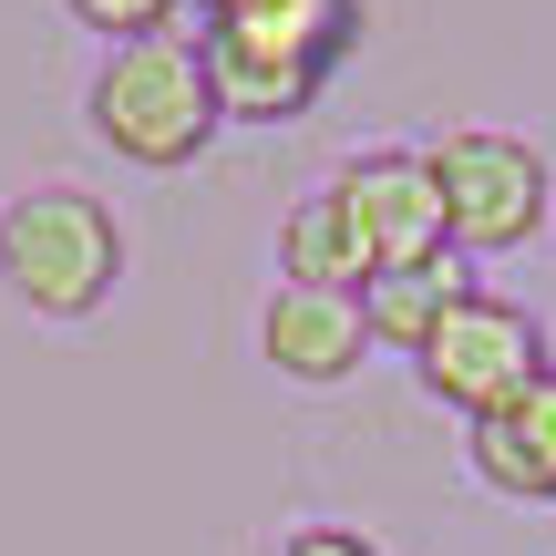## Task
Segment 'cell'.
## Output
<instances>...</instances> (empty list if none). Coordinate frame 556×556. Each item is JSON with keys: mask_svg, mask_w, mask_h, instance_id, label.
<instances>
[{"mask_svg": "<svg viewBox=\"0 0 556 556\" xmlns=\"http://www.w3.org/2000/svg\"><path fill=\"white\" fill-rule=\"evenodd\" d=\"M361 41V0H217L197 31L227 124H299Z\"/></svg>", "mask_w": 556, "mask_h": 556, "instance_id": "6da1fadb", "label": "cell"}, {"mask_svg": "<svg viewBox=\"0 0 556 556\" xmlns=\"http://www.w3.org/2000/svg\"><path fill=\"white\" fill-rule=\"evenodd\" d=\"M124 289V217L83 176H31L0 197V299L41 330H83Z\"/></svg>", "mask_w": 556, "mask_h": 556, "instance_id": "7a4b0ae2", "label": "cell"}, {"mask_svg": "<svg viewBox=\"0 0 556 556\" xmlns=\"http://www.w3.org/2000/svg\"><path fill=\"white\" fill-rule=\"evenodd\" d=\"M217 83H206L197 31H155V41H114L83 73V135L103 155H124L135 176H176L217 144Z\"/></svg>", "mask_w": 556, "mask_h": 556, "instance_id": "3957f363", "label": "cell"}, {"mask_svg": "<svg viewBox=\"0 0 556 556\" xmlns=\"http://www.w3.org/2000/svg\"><path fill=\"white\" fill-rule=\"evenodd\" d=\"M422 165H433V186H443V238H454V258L526 248L556 217L546 155L526 135H505V124H443V135L422 144Z\"/></svg>", "mask_w": 556, "mask_h": 556, "instance_id": "277c9868", "label": "cell"}, {"mask_svg": "<svg viewBox=\"0 0 556 556\" xmlns=\"http://www.w3.org/2000/svg\"><path fill=\"white\" fill-rule=\"evenodd\" d=\"M536 371H546L536 309H526V299H505V289H484V278L433 319V340L413 351V381H422L433 402H454L464 422H484L495 402H516Z\"/></svg>", "mask_w": 556, "mask_h": 556, "instance_id": "5b68a950", "label": "cell"}, {"mask_svg": "<svg viewBox=\"0 0 556 556\" xmlns=\"http://www.w3.org/2000/svg\"><path fill=\"white\" fill-rule=\"evenodd\" d=\"M319 186L340 197V217H351L371 278L454 258V238H443V186H433V165H422V144H361V155H340Z\"/></svg>", "mask_w": 556, "mask_h": 556, "instance_id": "8992f818", "label": "cell"}, {"mask_svg": "<svg viewBox=\"0 0 556 556\" xmlns=\"http://www.w3.org/2000/svg\"><path fill=\"white\" fill-rule=\"evenodd\" d=\"M258 361L299 392H340V381L371 361V319H361V289H278L258 299Z\"/></svg>", "mask_w": 556, "mask_h": 556, "instance_id": "52a82bcc", "label": "cell"}, {"mask_svg": "<svg viewBox=\"0 0 556 556\" xmlns=\"http://www.w3.org/2000/svg\"><path fill=\"white\" fill-rule=\"evenodd\" d=\"M464 454L495 495L516 505H556V361L526 381L516 402H495L484 422H464Z\"/></svg>", "mask_w": 556, "mask_h": 556, "instance_id": "ba28073f", "label": "cell"}, {"mask_svg": "<svg viewBox=\"0 0 556 556\" xmlns=\"http://www.w3.org/2000/svg\"><path fill=\"white\" fill-rule=\"evenodd\" d=\"M278 278H289V289H371V258H361V238H351L330 186H309V197L278 217Z\"/></svg>", "mask_w": 556, "mask_h": 556, "instance_id": "9c48e42d", "label": "cell"}, {"mask_svg": "<svg viewBox=\"0 0 556 556\" xmlns=\"http://www.w3.org/2000/svg\"><path fill=\"white\" fill-rule=\"evenodd\" d=\"M464 289H475V278H464V258L381 268L371 289H361V319H371V351H422V340H433V319L454 309Z\"/></svg>", "mask_w": 556, "mask_h": 556, "instance_id": "30bf717a", "label": "cell"}, {"mask_svg": "<svg viewBox=\"0 0 556 556\" xmlns=\"http://www.w3.org/2000/svg\"><path fill=\"white\" fill-rule=\"evenodd\" d=\"M176 11H186V0H62V21H73V31H93L103 52H114V41H155V31H176Z\"/></svg>", "mask_w": 556, "mask_h": 556, "instance_id": "8fae6325", "label": "cell"}, {"mask_svg": "<svg viewBox=\"0 0 556 556\" xmlns=\"http://www.w3.org/2000/svg\"><path fill=\"white\" fill-rule=\"evenodd\" d=\"M258 556H392L381 536H361V526H330V516H309V526H278V536Z\"/></svg>", "mask_w": 556, "mask_h": 556, "instance_id": "7c38bea8", "label": "cell"}, {"mask_svg": "<svg viewBox=\"0 0 556 556\" xmlns=\"http://www.w3.org/2000/svg\"><path fill=\"white\" fill-rule=\"evenodd\" d=\"M186 11H197V21H206V11H217V0H186Z\"/></svg>", "mask_w": 556, "mask_h": 556, "instance_id": "4fadbf2b", "label": "cell"}]
</instances>
